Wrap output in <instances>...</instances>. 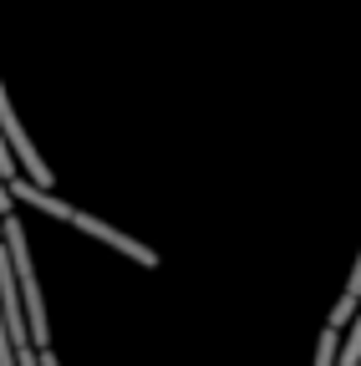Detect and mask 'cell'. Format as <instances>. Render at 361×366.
<instances>
[{"instance_id": "8992f818", "label": "cell", "mask_w": 361, "mask_h": 366, "mask_svg": "<svg viewBox=\"0 0 361 366\" xmlns=\"http://www.w3.org/2000/svg\"><path fill=\"white\" fill-rule=\"evenodd\" d=\"M356 320H361V310H356Z\"/></svg>"}, {"instance_id": "5b68a950", "label": "cell", "mask_w": 361, "mask_h": 366, "mask_svg": "<svg viewBox=\"0 0 361 366\" xmlns=\"http://www.w3.org/2000/svg\"><path fill=\"white\" fill-rule=\"evenodd\" d=\"M346 295H356V300H361V254H356V264H351V280H346Z\"/></svg>"}, {"instance_id": "3957f363", "label": "cell", "mask_w": 361, "mask_h": 366, "mask_svg": "<svg viewBox=\"0 0 361 366\" xmlns=\"http://www.w3.org/2000/svg\"><path fill=\"white\" fill-rule=\"evenodd\" d=\"M356 310H361V300L341 290V295H336V305H331V320H326V326H331V331H346L351 320H356Z\"/></svg>"}, {"instance_id": "277c9868", "label": "cell", "mask_w": 361, "mask_h": 366, "mask_svg": "<svg viewBox=\"0 0 361 366\" xmlns=\"http://www.w3.org/2000/svg\"><path fill=\"white\" fill-rule=\"evenodd\" d=\"M0 366H16V346H11V331H6V310H0Z\"/></svg>"}, {"instance_id": "7a4b0ae2", "label": "cell", "mask_w": 361, "mask_h": 366, "mask_svg": "<svg viewBox=\"0 0 361 366\" xmlns=\"http://www.w3.org/2000/svg\"><path fill=\"white\" fill-rule=\"evenodd\" d=\"M66 224L76 229V234H92L97 244H107V249H117V254H127L132 264H143V269H153L158 264V254L143 244V239H132V234H122V229H112L107 219H97V214H86V209H71L66 214Z\"/></svg>"}, {"instance_id": "6da1fadb", "label": "cell", "mask_w": 361, "mask_h": 366, "mask_svg": "<svg viewBox=\"0 0 361 366\" xmlns=\"http://www.w3.org/2000/svg\"><path fill=\"white\" fill-rule=\"evenodd\" d=\"M0 239L11 249V269H16V285H21V305H26V331L36 351H51V320H46V300H41V280H36V259H31V239L26 229L11 219H0Z\"/></svg>"}]
</instances>
